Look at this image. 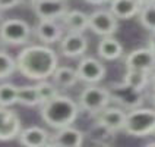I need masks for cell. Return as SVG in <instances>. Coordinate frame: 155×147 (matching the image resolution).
<instances>
[{"mask_svg":"<svg viewBox=\"0 0 155 147\" xmlns=\"http://www.w3.org/2000/svg\"><path fill=\"white\" fill-rule=\"evenodd\" d=\"M85 2L91 5H105V3H110L111 0H85Z\"/></svg>","mask_w":155,"mask_h":147,"instance_id":"f1b7e54d","label":"cell"},{"mask_svg":"<svg viewBox=\"0 0 155 147\" xmlns=\"http://www.w3.org/2000/svg\"><path fill=\"white\" fill-rule=\"evenodd\" d=\"M88 50V38L84 33H72L69 31L60 38V52L66 58H79L84 56Z\"/></svg>","mask_w":155,"mask_h":147,"instance_id":"8fae6325","label":"cell"},{"mask_svg":"<svg viewBox=\"0 0 155 147\" xmlns=\"http://www.w3.org/2000/svg\"><path fill=\"white\" fill-rule=\"evenodd\" d=\"M88 28L101 37L114 35L119 30V19L110 10H95L88 15Z\"/></svg>","mask_w":155,"mask_h":147,"instance_id":"52a82bcc","label":"cell"},{"mask_svg":"<svg viewBox=\"0 0 155 147\" xmlns=\"http://www.w3.org/2000/svg\"><path fill=\"white\" fill-rule=\"evenodd\" d=\"M18 138H19V143L24 144V146L41 147L48 144L50 134L41 127H29L25 130H21Z\"/></svg>","mask_w":155,"mask_h":147,"instance_id":"2e32d148","label":"cell"},{"mask_svg":"<svg viewBox=\"0 0 155 147\" xmlns=\"http://www.w3.org/2000/svg\"><path fill=\"white\" fill-rule=\"evenodd\" d=\"M124 65H126V69L142 71L149 74L155 68V53L151 52L148 47L132 50L126 56Z\"/></svg>","mask_w":155,"mask_h":147,"instance_id":"7c38bea8","label":"cell"},{"mask_svg":"<svg viewBox=\"0 0 155 147\" xmlns=\"http://www.w3.org/2000/svg\"><path fill=\"white\" fill-rule=\"evenodd\" d=\"M57 66L59 58L56 52L47 46H29L16 58V69L24 77L34 81L51 77Z\"/></svg>","mask_w":155,"mask_h":147,"instance_id":"6da1fadb","label":"cell"},{"mask_svg":"<svg viewBox=\"0 0 155 147\" xmlns=\"http://www.w3.org/2000/svg\"><path fill=\"white\" fill-rule=\"evenodd\" d=\"M35 34L44 44H53L60 41L63 31H61V26L56 21H53V19H40L38 25L35 28Z\"/></svg>","mask_w":155,"mask_h":147,"instance_id":"9a60e30c","label":"cell"},{"mask_svg":"<svg viewBox=\"0 0 155 147\" xmlns=\"http://www.w3.org/2000/svg\"><path fill=\"white\" fill-rule=\"evenodd\" d=\"M18 103L22 106H29V107L41 104V99L38 94L37 86L18 87Z\"/></svg>","mask_w":155,"mask_h":147,"instance_id":"44dd1931","label":"cell"},{"mask_svg":"<svg viewBox=\"0 0 155 147\" xmlns=\"http://www.w3.org/2000/svg\"><path fill=\"white\" fill-rule=\"evenodd\" d=\"M37 90H38V94H40V99H41V103L50 100L53 97L59 94V88L56 84L53 82H48L47 79H41L38 84H37Z\"/></svg>","mask_w":155,"mask_h":147,"instance_id":"484cf974","label":"cell"},{"mask_svg":"<svg viewBox=\"0 0 155 147\" xmlns=\"http://www.w3.org/2000/svg\"><path fill=\"white\" fill-rule=\"evenodd\" d=\"M148 49L155 53V33H151L149 38H148Z\"/></svg>","mask_w":155,"mask_h":147,"instance_id":"83f0119b","label":"cell"},{"mask_svg":"<svg viewBox=\"0 0 155 147\" xmlns=\"http://www.w3.org/2000/svg\"><path fill=\"white\" fill-rule=\"evenodd\" d=\"M22 130V122L16 112L0 106V141L15 140Z\"/></svg>","mask_w":155,"mask_h":147,"instance_id":"ba28073f","label":"cell"},{"mask_svg":"<svg viewBox=\"0 0 155 147\" xmlns=\"http://www.w3.org/2000/svg\"><path fill=\"white\" fill-rule=\"evenodd\" d=\"M0 18H2V10H0Z\"/></svg>","mask_w":155,"mask_h":147,"instance_id":"836d02e7","label":"cell"},{"mask_svg":"<svg viewBox=\"0 0 155 147\" xmlns=\"http://www.w3.org/2000/svg\"><path fill=\"white\" fill-rule=\"evenodd\" d=\"M24 0H0V10H6L18 6L19 3H22Z\"/></svg>","mask_w":155,"mask_h":147,"instance_id":"4316f807","label":"cell"},{"mask_svg":"<svg viewBox=\"0 0 155 147\" xmlns=\"http://www.w3.org/2000/svg\"><path fill=\"white\" fill-rule=\"evenodd\" d=\"M149 84L155 88V68L149 72Z\"/></svg>","mask_w":155,"mask_h":147,"instance_id":"f546056e","label":"cell"},{"mask_svg":"<svg viewBox=\"0 0 155 147\" xmlns=\"http://www.w3.org/2000/svg\"><path fill=\"white\" fill-rule=\"evenodd\" d=\"M123 131L135 138H143L155 132V109L136 107L126 113Z\"/></svg>","mask_w":155,"mask_h":147,"instance_id":"3957f363","label":"cell"},{"mask_svg":"<svg viewBox=\"0 0 155 147\" xmlns=\"http://www.w3.org/2000/svg\"><path fill=\"white\" fill-rule=\"evenodd\" d=\"M151 100H152V104H154V109H155V88H154V93L151 96Z\"/></svg>","mask_w":155,"mask_h":147,"instance_id":"1f68e13d","label":"cell"},{"mask_svg":"<svg viewBox=\"0 0 155 147\" xmlns=\"http://www.w3.org/2000/svg\"><path fill=\"white\" fill-rule=\"evenodd\" d=\"M98 54L105 61H116L123 56V46L113 35L104 37L98 43Z\"/></svg>","mask_w":155,"mask_h":147,"instance_id":"ac0fdd59","label":"cell"},{"mask_svg":"<svg viewBox=\"0 0 155 147\" xmlns=\"http://www.w3.org/2000/svg\"><path fill=\"white\" fill-rule=\"evenodd\" d=\"M26 2H29V3H34V2H37V0H26Z\"/></svg>","mask_w":155,"mask_h":147,"instance_id":"d6a6232c","label":"cell"},{"mask_svg":"<svg viewBox=\"0 0 155 147\" xmlns=\"http://www.w3.org/2000/svg\"><path fill=\"white\" fill-rule=\"evenodd\" d=\"M79 116V104L69 96L57 94L41 103V118L54 130L72 125Z\"/></svg>","mask_w":155,"mask_h":147,"instance_id":"7a4b0ae2","label":"cell"},{"mask_svg":"<svg viewBox=\"0 0 155 147\" xmlns=\"http://www.w3.org/2000/svg\"><path fill=\"white\" fill-rule=\"evenodd\" d=\"M31 37V26L24 19H8L0 25V40L5 44L21 46Z\"/></svg>","mask_w":155,"mask_h":147,"instance_id":"8992f818","label":"cell"},{"mask_svg":"<svg viewBox=\"0 0 155 147\" xmlns=\"http://www.w3.org/2000/svg\"><path fill=\"white\" fill-rule=\"evenodd\" d=\"M108 93H110L111 102L119 104L121 109H126V110L140 107L145 102L143 91L126 84L124 81H121L119 84H111L108 88Z\"/></svg>","mask_w":155,"mask_h":147,"instance_id":"277c9868","label":"cell"},{"mask_svg":"<svg viewBox=\"0 0 155 147\" xmlns=\"http://www.w3.org/2000/svg\"><path fill=\"white\" fill-rule=\"evenodd\" d=\"M111 102L110 99V93L108 88L98 86H91L85 87L82 90V93L79 94V109L88 112L89 115H97L103 109H105Z\"/></svg>","mask_w":155,"mask_h":147,"instance_id":"5b68a950","label":"cell"},{"mask_svg":"<svg viewBox=\"0 0 155 147\" xmlns=\"http://www.w3.org/2000/svg\"><path fill=\"white\" fill-rule=\"evenodd\" d=\"M35 15L40 19H61L69 10L66 0H37L32 3Z\"/></svg>","mask_w":155,"mask_h":147,"instance_id":"30bf717a","label":"cell"},{"mask_svg":"<svg viewBox=\"0 0 155 147\" xmlns=\"http://www.w3.org/2000/svg\"><path fill=\"white\" fill-rule=\"evenodd\" d=\"M61 21L72 33H84L88 28V15L82 10H68L61 16Z\"/></svg>","mask_w":155,"mask_h":147,"instance_id":"d6986e66","label":"cell"},{"mask_svg":"<svg viewBox=\"0 0 155 147\" xmlns=\"http://www.w3.org/2000/svg\"><path fill=\"white\" fill-rule=\"evenodd\" d=\"M139 22L149 33H155V3L143 5L138 13Z\"/></svg>","mask_w":155,"mask_h":147,"instance_id":"603a6c76","label":"cell"},{"mask_svg":"<svg viewBox=\"0 0 155 147\" xmlns=\"http://www.w3.org/2000/svg\"><path fill=\"white\" fill-rule=\"evenodd\" d=\"M85 134L78 128H73L72 125L63 127L56 130V132L50 135L48 144L50 146H60V147H79L84 144Z\"/></svg>","mask_w":155,"mask_h":147,"instance_id":"4fadbf2b","label":"cell"},{"mask_svg":"<svg viewBox=\"0 0 155 147\" xmlns=\"http://www.w3.org/2000/svg\"><path fill=\"white\" fill-rule=\"evenodd\" d=\"M126 121V112L121 107H105L100 113H97V124L105 127L107 130L117 132L123 131Z\"/></svg>","mask_w":155,"mask_h":147,"instance_id":"5bb4252c","label":"cell"},{"mask_svg":"<svg viewBox=\"0 0 155 147\" xmlns=\"http://www.w3.org/2000/svg\"><path fill=\"white\" fill-rule=\"evenodd\" d=\"M15 71H16V61L6 52L0 50V79L10 77Z\"/></svg>","mask_w":155,"mask_h":147,"instance_id":"d4e9b609","label":"cell"},{"mask_svg":"<svg viewBox=\"0 0 155 147\" xmlns=\"http://www.w3.org/2000/svg\"><path fill=\"white\" fill-rule=\"evenodd\" d=\"M123 81L129 86L135 87L138 90H145L149 86V74L148 72H142V71H135V69H126V74L123 77Z\"/></svg>","mask_w":155,"mask_h":147,"instance_id":"7402d4cb","label":"cell"},{"mask_svg":"<svg viewBox=\"0 0 155 147\" xmlns=\"http://www.w3.org/2000/svg\"><path fill=\"white\" fill-rule=\"evenodd\" d=\"M78 78L88 84H97L105 77V66L95 58H84L76 68Z\"/></svg>","mask_w":155,"mask_h":147,"instance_id":"9c48e42d","label":"cell"},{"mask_svg":"<svg viewBox=\"0 0 155 147\" xmlns=\"http://www.w3.org/2000/svg\"><path fill=\"white\" fill-rule=\"evenodd\" d=\"M140 2V5L143 6V5H149V3H155V0H139Z\"/></svg>","mask_w":155,"mask_h":147,"instance_id":"4dcf8cb0","label":"cell"},{"mask_svg":"<svg viewBox=\"0 0 155 147\" xmlns=\"http://www.w3.org/2000/svg\"><path fill=\"white\" fill-rule=\"evenodd\" d=\"M51 77H53L54 84L57 87H61V88L73 87L79 81L76 69H73L70 66H57L56 71L53 72Z\"/></svg>","mask_w":155,"mask_h":147,"instance_id":"ffe728a7","label":"cell"},{"mask_svg":"<svg viewBox=\"0 0 155 147\" xmlns=\"http://www.w3.org/2000/svg\"><path fill=\"white\" fill-rule=\"evenodd\" d=\"M18 103V87L12 82L0 84V106L10 107Z\"/></svg>","mask_w":155,"mask_h":147,"instance_id":"cb8c5ba5","label":"cell"},{"mask_svg":"<svg viewBox=\"0 0 155 147\" xmlns=\"http://www.w3.org/2000/svg\"><path fill=\"white\" fill-rule=\"evenodd\" d=\"M142 8L139 0H111L110 2V12L117 19H132L138 16Z\"/></svg>","mask_w":155,"mask_h":147,"instance_id":"e0dca14e","label":"cell"}]
</instances>
